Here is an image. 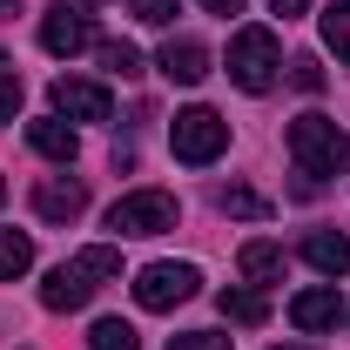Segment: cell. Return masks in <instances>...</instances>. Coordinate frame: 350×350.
<instances>
[{"instance_id":"1","label":"cell","mask_w":350,"mask_h":350,"mask_svg":"<svg viewBox=\"0 0 350 350\" xmlns=\"http://www.w3.org/2000/svg\"><path fill=\"white\" fill-rule=\"evenodd\" d=\"M115 276H122V250L94 243V250H81V256H68V262H54V269H47L41 304H47V310H81L88 297H101Z\"/></svg>"},{"instance_id":"2","label":"cell","mask_w":350,"mask_h":350,"mask_svg":"<svg viewBox=\"0 0 350 350\" xmlns=\"http://www.w3.org/2000/svg\"><path fill=\"white\" fill-rule=\"evenodd\" d=\"M290 155L304 182H323V175H344L350 169V135L330 122V115H297L290 122Z\"/></svg>"},{"instance_id":"3","label":"cell","mask_w":350,"mask_h":350,"mask_svg":"<svg viewBox=\"0 0 350 350\" xmlns=\"http://www.w3.org/2000/svg\"><path fill=\"white\" fill-rule=\"evenodd\" d=\"M169 148L175 162H189V169H209L222 148H229V122H222L216 108H182L169 129Z\"/></svg>"},{"instance_id":"4","label":"cell","mask_w":350,"mask_h":350,"mask_svg":"<svg viewBox=\"0 0 350 350\" xmlns=\"http://www.w3.org/2000/svg\"><path fill=\"white\" fill-rule=\"evenodd\" d=\"M276 68H283V47H276L269 27H243L229 41V81L243 88V94H262V88L276 81Z\"/></svg>"},{"instance_id":"5","label":"cell","mask_w":350,"mask_h":350,"mask_svg":"<svg viewBox=\"0 0 350 350\" xmlns=\"http://www.w3.org/2000/svg\"><path fill=\"white\" fill-rule=\"evenodd\" d=\"M175 216H182V202L169 189H135L108 209V229L115 236H162V229H175Z\"/></svg>"},{"instance_id":"6","label":"cell","mask_w":350,"mask_h":350,"mask_svg":"<svg viewBox=\"0 0 350 350\" xmlns=\"http://www.w3.org/2000/svg\"><path fill=\"white\" fill-rule=\"evenodd\" d=\"M196 262H148L142 276H135V304L142 310H175V304H189L196 297Z\"/></svg>"},{"instance_id":"7","label":"cell","mask_w":350,"mask_h":350,"mask_svg":"<svg viewBox=\"0 0 350 350\" xmlns=\"http://www.w3.org/2000/svg\"><path fill=\"white\" fill-rule=\"evenodd\" d=\"M47 101H54L61 122H108V108H115L101 81H75V75H61V81L47 88Z\"/></svg>"},{"instance_id":"8","label":"cell","mask_w":350,"mask_h":350,"mask_svg":"<svg viewBox=\"0 0 350 350\" xmlns=\"http://www.w3.org/2000/svg\"><path fill=\"white\" fill-rule=\"evenodd\" d=\"M41 47L54 54V61H68V54L94 47V21L75 14V7H47V14H41Z\"/></svg>"},{"instance_id":"9","label":"cell","mask_w":350,"mask_h":350,"mask_svg":"<svg viewBox=\"0 0 350 350\" xmlns=\"http://www.w3.org/2000/svg\"><path fill=\"white\" fill-rule=\"evenodd\" d=\"M290 323H297V330H337V323H344V297H337V283H323V290H297V297H290Z\"/></svg>"},{"instance_id":"10","label":"cell","mask_w":350,"mask_h":350,"mask_svg":"<svg viewBox=\"0 0 350 350\" xmlns=\"http://www.w3.org/2000/svg\"><path fill=\"white\" fill-rule=\"evenodd\" d=\"M34 209H41V222H75L88 209V189L81 182H61V175H47L41 189H34Z\"/></svg>"},{"instance_id":"11","label":"cell","mask_w":350,"mask_h":350,"mask_svg":"<svg viewBox=\"0 0 350 350\" xmlns=\"http://www.w3.org/2000/svg\"><path fill=\"white\" fill-rule=\"evenodd\" d=\"M304 262H310V269H323L330 283L350 276V236H337V229H310V236H304Z\"/></svg>"},{"instance_id":"12","label":"cell","mask_w":350,"mask_h":350,"mask_svg":"<svg viewBox=\"0 0 350 350\" xmlns=\"http://www.w3.org/2000/svg\"><path fill=\"white\" fill-rule=\"evenodd\" d=\"M155 68H162L169 81L196 88L202 75H209V47H202V41H169V47H162V61H155Z\"/></svg>"},{"instance_id":"13","label":"cell","mask_w":350,"mask_h":350,"mask_svg":"<svg viewBox=\"0 0 350 350\" xmlns=\"http://www.w3.org/2000/svg\"><path fill=\"white\" fill-rule=\"evenodd\" d=\"M27 142L41 148L47 162H75L81 142H75V122H27Z\"/></svg>"},{"instance_id":"14","label":"cell","mask_w":350,"mask_h":350,"mask_svg":"<svg viewBox=\"0 0 350 350\" xmlns=\"http://www.w3.org/2000/svg\"><path fill=\"white\" fill-rule=\"evenodd\" d=\"M236 269H243L250 283H276V276H283V250H276V243H243Z\"/></svg>"},{"instance_id":"15","label":"cell","mask_w":350,"mask_h":350,"mask_svg":"<svg viewBox=\"0 0 350 350\" xmlns=\"http://www.w3.org/2000/svg\"><path fill=\"white\" fill-rule=\"evenodd\" d=\"M34 269V243L21 236V229H0V283H14V276H27Z\"/></svg>"},{"instance_id":"16","label":"cell","mask_w":350,"mask_h":350,"mask_svg":"<svg viewBox=\"0 0 350 350\" xmlns=\"http://www.w3.org/2000/svg\"><path fill=\"white\" fill-rule=\"evenodd\" d=\"M88 350H142V337H135V323H122V317H101L88 330Z\"/></svg>"},{"instance_id":"17","label":"cell","mask_w":350,"mask_h":350,"mask_svg":"<svg viewBox=\"0 0 350 350\" xmlns=\"http://www.w3.org/2000/svg\"><path fill=\"white\" fill-rule=\"evenodd\" d=\"M216 304H222V317H229V323H262V317H269V304H262L256 290H222Z\"/></svg>"},{"instance_id":"18","label":"cell","mask_w":350,"mask_h":350,"mask_svg":"<svg viewBox=\"0 0 350 350\" xmlns=\"http://www.w3.org/2000/svg\"><path fill=\"white\" fill-rule=\"evenodd\" d=\"M323 47H330V54L350 68V0H337V7L323 14Z\"/></svg>"},{"instance_id":"19","label":"cell","mask_w":350,"mask_h":350,"mask_svg":"<svg viewBox=\"0 0 350 350\" xmlns=\"http://www.w3.org/2000/svg\"><path fill=\"white\" fill-rule=\"evenodd\" d=\"M222 209H229V216H243V222H262V216H269V196H256V189H243V182H236V189H222Z\"/></svg>"},{"instance_id":"20","label":"cell","mask_w":350,"mask_h":350,"mask_svg":"<svg viewBox=\"0 0 350 350\" xmlns=\"http://www.w3.org/2000/svg\"><path fill=\"white\" fill-rule=\"evenodd\" d=\"M101 68H108V75H122V81H129V75H142V54H135L129 41H101Z\"/></svg>"},{"instance_id":"21","label":"cell","mask_w":350,"mask_h":350,"mask_svg":"<svg viewBox=\"0 0 350 350\" xmlns=\"http://www.w3.org/2000/svg\"><path fill=\"white\" fill-rule=\"evenodd\" d=\"M169 350H229V337H222V330H182Z\"/></svg>"},{"instance_id":"22","label":"cell","mask_w":350,"mask_h":350,"mask_svg":"<svg viewBox=\"0 0 350 350\" xmlns=\"http://www.w3.org/2000/svg\"><path fill=\"white\" fill-rule=\"evenodd\" d=\"M135 7V21H148V27H169L175 21V0H129Z\"/></svg>"},{"instance_id":"23","label":"cell","mask_w":350,"mask_h":350,"mask_svg":"<svg viewBox=\"0 0 350 350\" xmlns=\"http://www.w3.org/2000/svg\"><path fill=\"white\" fill-rule=\"evenodd\" d=\"M290 81L304 88V94H317V88H323V68H317L310 54H297V61H290Z\"/></svg>"},{"instance_id":"24","label":"cell","mask_w":350,"mask_h":350,"mask_svg":"<svg viewBox=\"0 0 350 350\" xmlns=\"http://www.w3.org/2000/svg\"><path fill=\"white\" fill-rule=\"evenodd\" d=\"M14 108H21V75L0 68V122H14Z\"/></svg>"},{"instance_id":"25","label":"cell","mask_w":350,"mask_h":350,"mask_svg":"<svg viewBox=\"0 0 350 350\" xmlns=\"http://www.w3.org/2000/svg\"><path fill=\"white\" fill-rule=\"evenodd\" d=\"M202 7H209V14H222V21H229V14H243V0H202Z\"/></svg>"},{"instance_id":"26","label":"cell","mask_w":350,"mask_h":350,"mask_svg":"<svg viewBox=\"0 0 350 350\" xmlns=\"http://www.w3.org/2000/svg\"><path fill=\"white\" fill-rule=\"evenodd\" d=\"M269 7H276V14H283V21H290V14H304L310 0H269Z\"/></svg>"},{"instance_id":"27","label":"cell","mask_w":350,"mask_h":350,"mask_svg":"<svg viewBox=\"0 0 350 350\" xmlns=\"http://www.w3.org/2000/svg\"><path fill=\"white\" fill-rule=\"evenodd\" d=\"M7 14H14V0H0V21H7Z\"/></svg>"},{"instance_id":"28","label":"cell","mask_w":350,"mask_h":350,"mask_svg":"<svg viewBox=\"0 0 350 350\" xmlns=\"http://www.w3.org/2000/svg\"><path fill=\"white\" fill-rule=\"evenodd\" d=\"M283 350H310V344H283Z\"/></svg>"},{"instance_id":"29","label":"cell","mask_w":350,"mask_h":350,"mask_svg":"<svg viewBox=\"0 0 350 350\" xmlns=\"http://www.w3.org/2000/svg\"><path fill=\"white\" fill-rule=\"evenodd\" d=\"M0 202H7V182H0Z\"/></svg>"},{"instance_id":"30","label":"cell","mask_w":350,"mask_h":350,"mask_svg":"<svg viewBox=\"0 0 350 350\" xmlns=\"http://www.w3.org/2000/svg\"><path fill=\"white\" fill-rule=\"evenodd\" d=\"M0 68H7V54H0Z\"/></svg>"}]
</instances>
